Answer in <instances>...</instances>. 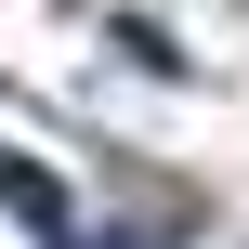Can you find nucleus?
Segmentation results:
<instances>
[{
    "label": "nucleus",
    "mask_w": 249,
    "mask_h": 249,
    "mask_svg": "<svg viewBox=\"0 0 249 249\" xmlns=\"http://www.w3.org/2000/svg\"><path fill=\"white\" fill-rule=\"evenodd\" d=\"M66 249H158V236H66Z\"/></svg>",
    "instance_id": "nucleus-1"
}]
</instances>
